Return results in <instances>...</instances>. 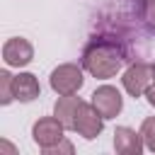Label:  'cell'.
Masks as SVG:
<instances>
[{
	"label": "cell",
	"instance_id": "obj_1",
	"mask_svg": "<svg viewBox=\"0 0 155 155\" xmlns=\"http://www.w3.org/2000/svg\"><path fill=\"white\" fill-rule=\"evenodd\" d=\"M124 63H126V48L116 39L94 36L82 51V68L97 80L114 78L124 68Z\"/></svg>",
	"mask_w": 155,
	"mask_h": 155
},
{
	"label": "cell",
	"instance_id": "obj_2",
	"mask_svg": "<svg viewBox=\"0 0 155 155\" xmlns=\"http://www.w3.org/2000/svg\"><path fill=\"white\" fill-rule=\"evenodd\" d=\"M48 82H51V90L56 94H75L85 82L82 68L78 63H61L58 68H53Z\"/></svg>",
	"mask_w": 155,
	"mask_h": 155
},
{
	"label": "cell",
	"instance_id": "obj_3",
	"mask_svg": "<svg viewBox=\"0 0 155 155\" xmlns=\"http://www.w3.org/2000/svg\"><path fill=\"white\" fill-rule=\"evenodd\" d=\"M121 82H124V90L131 94V97H140V94H145V90L153 85V70H150V65L148 63H131L126 70H124V78H121Z\"/></svg>",
	"mask_w": 155,
	"mask_h": 155
},
{
	"label": "cell",
	"instance_id": "obj_4",
	"mask_svg": "<svg viewBox=\"0 0 155 155\" xmlns=\"http://www.w3.org/2000/svg\"><path fill=\"white\" fill-rule=\"evenodd\" d=\"M63 131H65V126L56 116H44L31 126V138L41 150H46V148H51V145H56L65 138Z\"/></svg>",
	"mask_w": 155,
	"mask_h": 155
},
{
	"label": "cell",
	"instance_id": "obj_5",
	"mask_svg": "<svg viewBox=\"0 0 155 155\" xmlns=\"http://www.w3.org/2000/svg\"><path fill=\"white\" fill-rule=\"evenodd\" d=\"M92 104H94V109L104 116V119H114V116H119V111H121V107H124V97H121V92L116 90V87H111V85H102V87H97L94 92H92V99H90Z\"/></svg>",
	"mask_w": 155,
	"mask_h": 155
},
{
	"label": "cell",
	"instance_id": "obj_6",
	"mask_svg": "<svg viewBox=\"0 0 155 155\" xmlns=\"http://www.w3.org/2000/svg\"><path fill=\"white\" fill-rule=\"evenodd\" d=\"M102 128H104V116L94 109V104L90 102H82V107H80V111H78V119H75V131L85 138V140H92V138H97L99 133H102Z\"/></svg>",
	"mask_w": 155,
	"mask_h": 155
},
{
	"label": "cell",
	"instance_id": "obj_7",
	"mask_svg": "<svg viewBox=\"0 0 155 155\" xmlns=\"http://www.w3.org/2000/svg\"><path fill=\"white\" fill-rule=\"evenodd\" d=\"M34 58V46L22 39V36H15V39H7L2 44V61L12 68H24L29 65Z\"/></svg>",
	"mask_w": 155,
	"mask_h": 155
},
{
	"label": "cell",
	"instance_id": "obj_8",
	"mask_svg": "<svg viewBox=\"0 0 155 155\" xmlns=\"http://www.w3.org/2000/svg\"><path fill=\"white\" fill-rule=\"evenodd\" d=\"M143 136H140V131L136 133L133 128H128V126H119L116 131H114V150L119 153V155H140L143 153Z\"/></svg>",
	"mask_w": 155,
	"mask_h": 155
},
{
	"label": "cell",
	"instance_id": "obj_9",
	"mask_svg": "<svg viewBox=\"0 0 155 155\" xmlns=\"http://www.w3.org/2000/svg\"><path fill=\"white\" fill-rule=\"evenodd\" d=\"M82 107V99L80 97H73V94H61L56 99V107H53V116L65 126V131H75V119H78V111Z\"/></svg>",
	"mask_w": 155,
	"mask_h": 155
},
{
	"label": "cell",
	"instance_id": "obj_10",
	"mask_svg": "<svg viewBox=\"0 0 155 155\" xmlns=\"http://www.w3.org/2000/svg\"><path fill=\"white\" fill-rule=\"evenodd\" d=\"M39 92H41V87H39L36 75H31V73L15 75V99H19V102H34L39 97Z\"/></svg>",
	"mask_w": 155,
	"mask_h": 155
},
{
	"label": "cell",
	"instance_id": "obj_11",
	"mask_svg": "<svg viewBox=\"0 0 155 155\" xmlns=\"http://www.w3.org/2000/svg\"><path fill=\"white\" fill-rule=\"evenodd\" d=\"M15 99V75L0 70V104H10Z\"/></svg>",
	"mask_w": 155,
	"mask_h": 155
},
{
	"label": "cell",
	"instance_id": "obj_12",
	"mask_svg": "<svg viewBox=\"0 0 155 155\" xmlns=\"http://www.w3.org/2000/svg\"><path fill=\"white\" fill-rule=\"evenodd\" d=\"M140 136H143L145 148L155 153V116L143 119V124H140Z\"/></svg>",
	"mask_w": 155,
	"mask_h": 155
},
{
	"label": "cell",
	"instance_id": "obj_13",
	"mask_svg": "<svg viewBox=\"0 0 155 155\" xmlns=\"http://www.w3.org/2000/svg\"><path fill=\"white\" fill-rule=\"evenodd\" d=\"M44 153H46V155H58V153H73V145H70V143H68V140L63 138L61 143H56V145H51V148H46Z\"/></svg>",
	"mask_w": 155,
	"mask_h": 155
},
{
	"label": "cell",
	"instance_id": "obj_14",
	"mask_svg": "<svg viewBox=\"0 0 155 155\" xmlns=\"http://www.w3.org/2000/svg\"><path fill=\"white\" fill-rule=\"evenodd\" d=\"M145 19L155 27V0H148L145 2Z\"/></svg>",
	"mask_w": 155,
	"mask_h": 155
},
{
	"label": "cell",
	"instance_id": "obj_15",
	"mask_svg": "<svg viewBox=\"0 0 155 155\" xmlns=\"http://www.w3.org/2000/svg\"><path fill=\"white\" fill-rule=\"evenodd\" d=\"M145 99H148V104H150V107H155V82L145 90Z\"/></svg>",
	"mask_w": 155,
	"mask_h": 155
},
{
	"label": "cell",
	"instance_id": "obj_16",
	"mask_svg": "<svg viewBox=\"0 0 155 155\" xmlns=\"http://www.w3.org/2000/svg\"><path fill=\"white\" fill-rule=\"evenodd\" d=\"M150 70H153V82H155V63L150 65Z\"/></svg>",
	"mask_w": 155,
	"mask_h": 155
},
{
	"label": "cell",
	"instance_id": "obj_17",
	"mask_svg": "<svg viewBox=\"0 0 155 155\" xmlns=\"http://www.w3.org/2000/svg\"><path fill=\"white\" fill-rule=\"evenodd\" d=\"M143 2H148V0H143Z\"/></svg>",
	"mask_w": 155,
	"mask_h": 155
}]
</instances>
